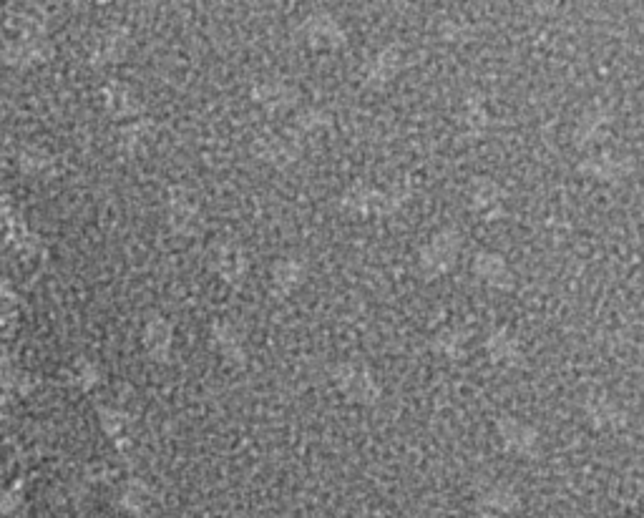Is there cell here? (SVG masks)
<instances>
[{
    "instance_id": "1",
    "label": "cell",
    "mask_w": 644,
    "mask_h": 518,
    "mask_svg": "<svg viewBox=\"0 0 644 518\" xmlns=\"http://www.w3.org/2000/svg\"><path fill=\"white\" fill-rule=\"evenodd\" d=\"M333 383L350 403L358 405H373L378 403L383 390H380L378 380H375L373 370L358 363H340L333 370Z\"/></svg>"
},
{
    "instance_id": "2",
    "label": "cell",
    "mask_w": 644,
    "mask_h": 518,
    "mask_svg": "<svg viewBox=\"0 0 644 518\" xmlns=\"http://www.w3.org/2000/svg\"><path fill=\"white\" fill-rule=\"evenodd\" d=\"M461 234L456 229L446 227L433 234L421 247V270L426 277H441L456 265L458 252H461Z\"/></svg>"
},
{
    "instance_id": "3",
    "label": "cell",
    "mask_w": 644,
    "mask_h": 518,
    "mask_svg": "<svg viewBox=\"0 0 644 518\" xmlns=\"http://www.w3.org/2000/svg\"><path fill=\"white\" fill-rule=\"evenodd\" d=\"M400 202L403 199H398L395 194L375 187H363V184L350 187L343 197L345 212L355 214V217H385L390 212H398Z\"/></svg>"
},
{
    "instance_id": "4",
    "label": "cell",
    "mask_w": 644,
    "mask_h": 518,
    "mask_svg": "<svg viewBox=\"0 0 644 518\" xmlns=\"http://www.w3.org/2000/svg\"><path fill=\"white\" fill-rule=\"evenodd\" d=\"M496 433H499V441L506 448V453H514L519 458L539 456L541 441L534 425L524 423V420L514 418V415H501L496 420Z\"/></svg>"
},
{
    "instance_id": "5",
    "label": "cell",
    "mask_w": 644,
    "mask_h": 518,
    "mask_svg": "<svg viewBox=\"0 0 644 518\" xmlns=\"http://www.w3.org/2000/svg\"><path fill=\"white\" fill-rule=\"evenodd\" d=\"M302 33L315 51H338L345 46V28L340 26L338 18L325 11L307 18L302 23Z\"/></svg>"
},
{
    "instance_id": "6",
    "label": "cell",
    "mask_w": 644,
    "mask_h": 518,
    "mask_svg": "<svg viewBox=\"0 0 644 518\" xmlns=\"http://www.w3.org/2000/svg\"><path fill=\"white\" fill-rule=\"evenodd\" d=\"M519 506V493L506 483H494V486L483 488L476 498V508L483 518H509L511 513L519 511Z\"/></svg>"
},
{
    "instance_id": "7",
    "label": "cell",
    "mask_w": 644,
    "mask_h": 518,
    "mask_svg": "<svg viewBox=\"0 0 644 518\" xmlns=\"http://www.w3.org/2000/svg\"><path fill=\"white\" fill-rule=\"evenodd\" d=\"M471 207L478 217L496 219L504 214V189L494 179L478 177L471 182Z\"/></svg>"
},
{
    "instance_id": "8",
    "label": "cell",
    "mask_w": 644,
    "mask_h": 518,
    "mask_svg": "<svg viewBox=\"0 0 644 518\" xmlns=\"http://www.w3.org/2000/svg\"><path fill=\"white\" fill-rule=\"evenodd\" d=\"M584 413H587L589 423L599 430H619L624 425V420H627L622 405L609 398L607 393L589 395L587 405H584Z\"/></svg>"
},
{
    "instance_id": "9",
    "label": "cell",
    "mask_w": 644,
    "mask_h": 518,
    "mask_svg": "<svg viewBox=\"0 0 644 518\" xmlns=\"http://www.w3.org/2000/svg\"><path fill=\"white\" fill-rule=\"evenodd\" d=\"M486 353H489L491 363L504 370H511L521 360V342L509 327H496L489 335V340H486Z\"/></svg>"
},
{
    "instance_id": "10",
    "label": "cell",
    "mask_w": 644,
    "mask_h": 518,
    "mask_svg": "<svg viewBox=\"0 0 644 518\" xmlns=\"http://www.w3.org/2000/svg\"><path fill=\"white\" fill-rule=\"evenodd\" d=\"M473 272H476L478 280L496 287V290H509L514 285V275H511L506 259L501 254L489 252V249H483L473 257Z\"/></svg>"
},
{
    "instance_id": "11",
    "label": "cell",
    "mask_w": 644,
    "mask_h": 518,
    "mask_svg": "<svg viewBox=\"0 0 644 518\" xmlns=\"http://www.w3.org/2000/svg\"><path fill=\"white\" fill-rule=\"evenodd\" d=\"M400 66H403V56H400L398 46L380 48L373 61H370L365 83H368V86H385V83H390L398 76Z\"/></svg>"
},
{
    "instance_id": "12",
    "label": "cell",
    "mask_w": 644,
    "mask_h": 518,
    "mask_svg": "<svg viewBox=\"0 0 644 518\" xmlns=\"http://www.w3.org/2000/svg\"><path fill=\"white\" fill-rule=\"evenodd\" d=\"M305 265L302 262H297V259H280L275 265V287L280 292H285V295H290V292H295L297 287L305 282Z\"/></svg>"
},
{
    "instance_id": "13",
    "label": "cell",
    "mask_w": 644,
    "mask_h": 518,
    "mask_svg": "<svg viewBox=\"0 0 644 518\" xmlns=\"http://www.w3.org/2000/svg\"><path fill=\"white\" fill-rule=\"evenodd\" d=\"M468 348V335L461 330V327H443L436 337V350L446 358L458 360L466 355Z\"/></svg>"
},
{
    "instance_id": "14",
    "label": "cell",
    "mask_w": 644,
    "mask_h": 518,
    "mask_svg": "<svg viewBox=\"0 0 644 518\" xmlns=\"http://www.w3.org/2000/svg\"><path fill=\"white\" fill-rule=\"evenodd\" d=\"M589 166H592L594 177H599V179H614V177H619L622 171H627L617 156H609V154L592 156L589 161H584L582 169H589Z\"/></svg>"
}]
</instances>
